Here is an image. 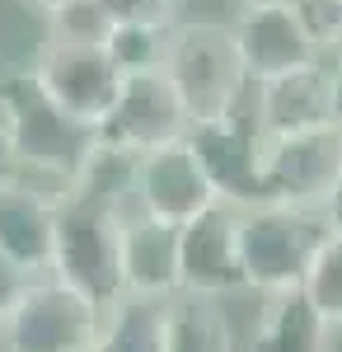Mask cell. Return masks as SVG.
Returning <instances> with one entry per match:
<instances>
[{"label":"cell","instance_id":"4fadbf2b","mask_svg":"<svg viewBox=\"0 0 342 352\" xmlns=\"http://www.w3.org/2000/svg\"><path fill=\"white\" fill-rule=\"evenodd\" d=\"M253 122L263 127V136H305L338 127L333 122V85L323 66H300L286 76H272L258 85L253 99Z\"/></svg>","mask_w":342,"mask_h":352},{"label":"cell","instance_id":"52a82bcc","mask_svg":"<svg viewBox=\"0 0 342 352\" xmlns=\"http://www.w3.org/2000/svg\"><path fill=\"white\" fill-rule=\"evenodd\" d=\"M99 338H104V310L61 287L56 277L33 282L19 310L0 329L5 352H89Z\"/></svg>","mask_w":342,"mask_h":352},{"label":"cell","instance_id":"ac0fdd59","mask_svg":"<svg viewBox=\"0 0 342 352\" xmlns=\"http://www.w3.org/2000/svg\"><path fill=\"white\" fill-rule=\"evenodd\" d=\"M164 305L169 300L122 296L104 310V343L108 352H164Z\"/></svg>","mask_w":342,"mask_h":352},{"label":"cell","instance_id":"7a4b0ae2","mask_svg":"<svg viewBox=\"0 0 342 352\" xmlns=\"http://www.w3.org/2000/svg\"><path fill=\"white\" fill-rule=\"evenodd\" d=\"M328 235H333L328 212L282 207V202H263V207L239 212V249H244L249 292H263V296L300 292L305 272L319 258Z\"/></svg>","mask_w":342,"mask_h":352},{"label":"cell","instance_id":"9c48e42d","mask_svg":"<svg viewBox=\"0 0 342 352\" xmlns=\"http://www.w3.org/2000/svg\"><path fill=\"white\" fill-rule=\"evenodd\" d=\"M187 132H192V122L183 113L179 89L164 71H155V76H127L122 80V94L108 113V122L99 127V141L117 146V151H132V155H155L164 146L187 141Z\"/></svg>","mask_w":342,"mask_h":352},{"label":"cell","instance_id":"603a6c76","mask_svg":"<svg viewBox=\"0 0 342 352\" xmlns=\"http://www.w3.org/2000/svg\"><path fill=\"white\" fill-rule=\"evenodd\" d=\"M47 38H56V43H99L104 47L108 19L99 14L94 0H76L71 10H61V14L47 19Z\"/></svg>","mask_w":342,"mask_h":352},{"label":"cell","instance_id":"277c9868","mask_svg":"<svg viewBox=\"0 0 342 352\" xmlns=\"http://www.w3.org/2000/svg\"><path fill=\"white\" fill-rule=\"evenodd\" d=\"M164 76L174 80L192 127L239 113V99L249 89V71H244L230 24H211V19H183L174 28Z\"/></svg>","mask_w":342,"mask_h":352},{"label":"cell","instance_id":"f546056e","mask_svg":"<svg viewBox=\"0 0 342 352\" xmlns=\"http://www.w3.org/2000/svg\"><path fill=\"white\" fill-rule=\"evenodd\" d=\"M244 5H258V0H244Z\"/></svg>","mask_w":342,"mask_h":352},{"label":"cell","instance_id":"484cf974","mask_svg":"<svg viewBox=\"0 0 342 352\" xmlns=\"http://www.w3.org/2000/svg\"><path fill=\"white\" fill-rule=\"evenodd\" d=\"M24 10H33V14H43V19H52V14H61V10H71L76 0H19Z\"/></svg>","mask_w":342,"mask_h":352},{"label":"cell","instance_id":"3957f363","mask_svg":"<svg viewBox=\"0 0 342 352\" xmlns=\"http://www.w3.org/2000/svg\"><path fill=\"white\" fill-rule=\"evenodd\" d=\"M0 127L14 141L28 174H52V179H61V188L99 151V132L80 127L76 118H66L38 89L33 71H19V76L0 80Z\"/></svg>","mask_w":342,"mask_h":352},{"label":"cell","instance_id":"ffe728a7","mask_svg":"<svg viewBox=\"0 0 342 352\" xmlns=\"http://www.w3.org/2000/svg\"><path fill=\"white\" fill-rule=\"evenodd\" d=\"M300 296L315 305V315L328 329H342V235H338V230L323 240L319 258L310 263Z\"/></svg>","mask_w":342,"mask_h":352},{"label":"cell","instance_id":"6da1fadb","mask_svg":"<svg viewBox=\"0 0 342 352\" xmlns=\"http://www.w3.org/2000/svg\"><path fill=\"white\" fill-rule=\"evenodd\" d=\"M122 226L127 212L108 207L80 188L56 192V258L52 277L80 292L99 310H113L127 296L122 287Z\"/></svg>","mask_w":342,"mask_h":352},{"label":"cell","instance_id":"7402d4cb","mask_svg":"<svg viewBox=\"0 0 342 352\" xmlns=\"http://www.w3.org/2000/svg\"><path fill=\"white\" fill-rule=\"evenodd\" d=\"M108 24H141V28H179L183 0H94Z\"/></svg>","mask_w":342,"mask_h":352},{"label":"cell","instance_id":"7c38bea8","mask_svg":"<svg viewBox=\"0 0 342 352\" xmlns=\"http://www.w3.org/2000/svg\"><path fill=\"white\" fill-rule=\"evenodd\" d=\"M235 33V47L244 56V71L249 80H272V76H286L300 66H319L315 43L305 38L300 19L290 14L286 0H258V5H244L239 19L230 24Z\"/></svg>","mask_w":342,"mask_h":352},{"label":"cell","instance_id":"44dd1931","mask_svg":"<svg viewBox=\"0 0 342 352\" xmlns=\"http://www.w3.org/2000/svg\"><path fill=\"white\" fill-rule=\"evenodd\" d=\"M315 52H342V0H286Z\"/></svg>","mask_w":342,"mask_h":352},{"label":"cell","instance_id":"d4e9b609","mask_svg":"<svg viewBox=\"0 0 342 352\" xmlns=\"http://www.w3.org/2000/svg\"><path fill=\"white\" fill-rule=\"evenodd\" d=\"M14 184H28V169H24V160H19V151H14V141L0 127V192L14 188Z\"/></svg>","mask_w":342,"mask_h":352},{"label":"cell","instance_id":"5bb4252c","mask_svg":"<svg viewBox=\"0 0 342 352\" xmlns=\"http://www.w3.org/2000/svg\"><path fill=\"white\" fill-rule=\"evenodd\" d=\"M179 226H164L132 212L122 226V287L141 300H174L183 292V258H179Z\"/></svg>","mask_w":342,"mask_h":352},{"label":"cell","instance_id":"2e32d148","mask_svg":"<svg viewBox=\"0 0 342 352\" xmlns=\"http://www.w3.org/2000/svg\"><path fill=\"white\" fill-rule=\"evenodd\" d=\"M249 352H333V329L319 320L300 292H282V296H267Z\"/></svg>","mask_w":342,"mask_h":352},{"label":"cell","instance_id":"4dcf8cb0","mask_svg":"<svg viewBox=\"0 0 342 352\" xmlns=\"http://www.w3.org/2000/svg\"><path fill=\"white\" fill-rule=\"evenodd\" d=\"M0 352H5V343H0Z\"/></svg>","mask_w":342,"mask_h":352},{"label":"cell","instance_id":"30bf717a","mask_svg":"<svg viewBox=\"0 0 342 352\" xmlns=\"http://www.w3.org/2000/svg\"><path fill=\"white\" fill-rule=\"evenodd\" d=\"M179 258H183V296L220 300L235 292H249L244 249H239V212L225 202H216L192 226H183Z\"/></svg>","mask_w":342,"mask_h":352},{"label":"cell","instance_id":"cb8c5ba5","mask_svg":"<svg viewBox=\"0 0 342 352\" xmlns=\"http://www.w3.org/2000/svg\"><path fill=\"white\" fill-rule=\"evenodd\" d=\"M28 287H33V277H24V272L0 254V329H5V320L19 310V300H24Z\"/></svg>","mask_w":342,"mask_h":352},{"label":"cell","instance_id":"9a60e30c","mask_svg":"<svg viewBox=\"0 0 342 352\" xmlns=\"http://www.w3.org/2000/svg\"><path fill=\"white\" fill-rule=\"evenodd\" d=\"M0 254L14 268L43 282L56 258V197L33 184H14L0 192Z\"/></svg>","mask_w":342,"mask_h":352},{"label":"cell","instance_id":"5b68a950","mask_svg":"<svg viewBox=\"0 0 342 352\" xmlns=\"http://www.w3.org/2000/svg\"><path fill=\"white\" fill-rule=\"evenodd\" d=\"M187 151L202 164L216 202L249 212L267 202V136L253 113H230L220 122H197L187 132Z\"/></svg>","mask_w":342,"mask_h":352},{"label":"cell","instance_id":"d6986e66","mask_svg":"<svg viewBox=\"0 0 342 352\" xmlns=\"http://www.w3.org/2000/svg\"><path fill=\"white\" fill-rule=\"evenodd\" d=\"M174 28H141V24H108L104 52L122 76H155L169 66Z\"/></svg>","mask_w":342,"mask_h":352},{"label":"cell","instance_id":"8992f818","mask_svg":"<svg viewBox=\"0 0 342 352\" xmlns=\"http://www.w3.org/2000/svg\"><path fill=\"white\" fill-rule=\"evenodd\" d=\"M28 71L66 118H76L80 127H94V132L108 122V113L122 94V80H127L99 43H56V38L38 47Z\"/></svg>","mask_w":342,"mask_h":352},{"label":"cell","instance_id":"f1b7e54d","mask_svg":"<svg viewBox=\"0 0 342 352\" xmlns=\"http://www.w3.org/2000/svg\"><path fill=\"white\" fill-rule=\"evenodd\" d=\"M89 352H108V348H104V343H94V348H89Z\"/></svg>","mask_w":342,"mask_h":352},{"label":"cell","instance_id":"ba28073f","mask_svg":"<svg viewBox=\"0 0 342 352\" xmlns=\"http://www.w3.org/2000/svg\"><path fill=\"white\" fill-rule=\"evenodd\" d=\"M342 188V127L305 136H267V202L328 212Z\"/></svg>","mask_w":342,"mask_h":352},{"label":"cell","instance_id":"8fae6325","mask_svg":"<svg viewBox=\"0 0 342 352\" xmlns=\"http://www.w3.org/2000/svg\"><path fill=\"white\" fill-rule=\"evenodd\" d=\"M211 207H216V192H211L202 164L192 160L187 141L141 155V169H136V212L141 217L183 230Z\"/></svg>","mask_w":342,"mask_h":352},{"label":"cell","instance_id":"e0dca14e","mask_svg":"<svg viewBox=\"0 0 342 352\" xmlns=\"http://www.w3.org/2000/svg\"><path fill=\"white\" fill-rule=\"evenodd\" d=\"M164 352H235L225 310L207 296H179L164 305Z\"/></svg>","mask_w":342,"mask_h":352},{"label":"cell","instance_id":"4316f807","mask_svg":"<svg viewBox=\"0 0 342 352\" xmlns=\"http://www.w3.org/2000/svg\"><path fill=\"white\" fill-rule=\"evenodd\" d=\"M328 85H333V122L342 127V61L328 71Z\"/></svg>","mask_w":342,"mask_h":352},{"label":"cell","instance_id":"83f0119b","mask_svg":"<svg viewBox=\"0 0 342 352\" xmlns=\"http://www.w3.org/2000/svg\"><path fill=\"white\" fill-rule=\"evenodd\" d=\"M328 226H333V230L342 235V188H338V197L328 202Z\"/></svg>","mask_w":342,"mask_h":352}]
</instances>
